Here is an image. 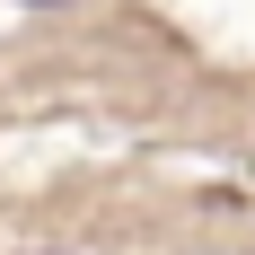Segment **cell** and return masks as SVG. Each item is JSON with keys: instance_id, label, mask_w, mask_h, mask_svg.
Masks as SVG:
<instances>
[]
</instances>
